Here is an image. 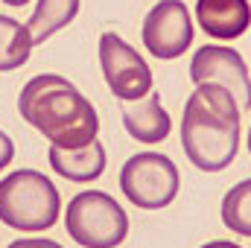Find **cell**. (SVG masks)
Wrapping results in <instances>:
<instances>
[{"label": "cell", "instance_id": "14", "mask_svg": "<svg viewBox=\"0 0 251 248\" xmlns=\"http://www.w3.org/2000/svg\"><path fill=\"white\" fill-rule=\"evenodd\" d=\"M222 222L231 234L251 237V178L234 184L222 198Z\"/></svg>", "mask_w": 251, "mask_h": 248}, {"label": "cell", "instance_id": "18", "mask_svg": "<svg viewBox=\"0 0 251 248\" xmlns=\"http://www.w3.org/2000/svg\"><path fill=\"white\" fill-rule=\"evenodd\" d=\"M3 3H6V6H26L29 0H3Z\"/></svg>", "mask_w": 251, "mask_h": 248}, {"label": "cell", "instance_id": "17", "mask_svg": "<svg viewBox=\"0 0 251 248\" xmlns=\"http://www.w3.org/2000/svg\"><path fill=\"white\" fill-rule=\"evenodd\" d=\"M201 248H243V246H237L231 240H213V243H204Z\"/></svg>", "mask_w": 251, "mask_h": 248}, {"label": "cell", "instance_id": "5", "mask_svg": "<svg viewBox=\"0 0 251 248\" xmlns=\"http://www.w3.org/2000/svg\"><path fill=\"white\" fill-rule=\"evenodd\" d=\"M181 175L173 158L161 152H137L120 167V190L140 210H164L176 201Z\"/></svg>", "mask_w": 251, "mask_h": 248}, {"label": "cell", "instance_id": "3", "mask_svg": "<svg viewBox=\"0 0 251 248\" xmlns=\"http://www.w3.org/2000/svg\"><path fill=\"white\" fill-rule=\"evenodd\" d=\"M62 193L38 170H15L0 178V222L18 234H44L59 222Z\"/></svg>", "mask_w": 251, "mask_h": 248}, {"label": "cell", "instance_id": "16", "mask_svg": "<svg viewBox=\"0 0 251 248\" xmlns=\"http://www.w3.org/2000/svg\"><path fill=\"white\" fill-rule=\"evenodd\" d=\"M12 158H15V140L0 128V173L12 164Z\"/></svg>", "mask_w": 251, "mask_h": 248}, {"label": "cell", "instance_id": "1", "mask_svg": "<svg viewBox=\"0 0 251 248\" xmlns=\"http://www.w3.org/2000/svg\"><path fill=\"white\" fill-rule=\"evenodd\" d=\"M18 111L56 149H79L100 137L94 102L59 73L32 76L18 97Z\"/></svg>", "mask_w": 251, "mask_h": 248}, {"label": "cell", "instance_id": "9", "mask_svg": "<svg viewBox=\"0 0 251 248\" xmlns=\"http://www.w3.org/2000/svg\"><path fill=\"white\" fill-rule=\"evenodd\" d=\"M196 21L204 35L234 41L251 26L249 0H196Z\"/></svg>", "mask_w": 251, "mask_h": 248}, {"label": "cell", "instance_id": "15", "mask_svg": "<svg viewBox=\"0 0 251 248\" xmlns=\"http://www.w3.org/2000/svg\"><path fill=\"white\" fill-rule=\"evenodd\" d=\"M6 248H64L56 240H47V237H24V240H15Z\"/></svg>", "mask_w": 251, "mask_h": 248}, {"label": "cell", "instance_id": "2", "mask_svg": "<svg viewBox=\"0 0 251 248\" xmlns=\"http://www.w3.org/2000/svg\"><path fill=\"white\" fill-rule=\"evenodd\" d=\"M240 102L231 91L213 82L196 85L184 102L181 146L190 164L201 173H222L240 152Z\"/></svg>", "mask_w": 251, "mask_h": 248}, {"label": "cell", "instance_id": "4", "mask_svg": "<svg viewBox=\"0 0 251 248\" xmlns=\"http://www.w3.org/2000/svg\"><path fill=\"white\" fill-rule=\"evenodd\" d=\"M64 228L82 248H117L128 237V216L102 190H82L64 207Z\"/></svg>", "mask_w": 251, "mask_h": 248}, {"label": "cell", "instance_id": "12", "mask_svg": "<svg viewBox=\"0 0 251 248\" xmlns=\"http://www.w3.org/2000/svg\"><path fill=\"white\" fill-rule=\"evenodd\" d=\"M79 9H82V0H35L32 18L26 24L32 47L44 44L50 35H56L67 24H73V18L79 15Z\"/></svg>", "mask_w": 251, "mask_h": 248}, {"label": "cell", "instance_id": "13", "mask_svg": "<svg viewBox=\"0 0 251 248\" xmlns=\"http://www.w3.org/2000/svg\"><path fill=\"white\" fill-rule=\"evenodd\" d=\"M29 56H32V38L26 24L9 15H0V73L24 67Z\"/></svg>", "mask_w": 251, "mask_h": 248}, {"label": "cell", "instance_id": "19", "mask_svg": "<svg viewBox=\"0 0 251 248\" xmlns=\"http://www.w3.org/2000/svg\"><path fill=\"white\" fill-rule=\"evenodd\" d=\"M249 152H251V128H249Z\"/></svg>", "mask_w": 251, "mask_h": 248}, {"label": "cell", "instance_id": "7", "mask_svg": "<svg viewBox=\"0 0 251 248\" xmlns=\"http://www.w3.org/2000/svg\"><path fill=\"white\" fill-rule=\"evenodd\" d=\"M193 18L184 0H158L143 18V47L155 59H178L193 47Z\"/></svg>", "mask_w": 251, "mask_h": 248}, {"label": "cell", "instance_id": "8", "mask_svg": "<svg viewBox=\"0 0 251 248\" xmlns=\"http://www.w3.org/2000/svg\"><path fill=\"white\" fill-rule=\"evenodd\" d=\"M190 79H193V85H201V82L222 85L225 91L234 94V99L240 102L243 111L251 108L249 67H246L243 56L234 47H219V44L199 47L196 56H193V62H190Z\"/></svg>", "mask_w": 251, "mask_h": 248}, {"label": "cell", "instance_id": "6", "mask_svg": "<svg viewBox=\"0 0 251 248\" xmlns=\"http://www.w3.org/2000/svg\"><path fill=\"white\" fill-rule=\"evenodd\" d=\"M100 64H102V76L108 91L120 99V102H131L140 99L152 91L155 79L146 59L126 41L117 32H102L100 38Z\"/></svg>", "mask_w": 251, "mask_h": 248}, {"label": "cell", "instance_id": "11", "mask_svg": "<svg viewBox=\"0 0 251 248\" xmlns=\"http://www.w3.org/2000/svg\"><path fill=\"white\" fill-rule=\"evenodd\" d=\"M47 161H50V170L56 175H62L64 181H73V184H91L108 167V158H105V149H102L100 137L91 140L88 146H79V149H56V146H50Z\"/></svg>", "mask_w": 251, "mask_h": 248}, {"label": "cell", "instance_id": "10", "mask_svg": "<svg viewBox=\"0 0 251 248\" xmlns=\"http://www.w3.org/2000/svg\"><path fill=\"white\" fill-rule=\"evenodd\" d=\"M120 117H123L126 134L137 143H161L173 131V120L161 105V94H155V91H149L140 99L123 102Z\"/></svg>", "mask_w": 251, "mask_h": 248}]
</instances>
